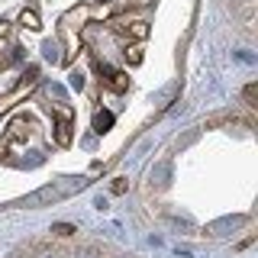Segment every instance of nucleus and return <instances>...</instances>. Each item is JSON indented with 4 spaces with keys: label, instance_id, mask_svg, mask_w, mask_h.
I'll return each mask as SVG.
<instances>
[{
    "label": "nucleus",
    "instance_id": "39448f33",
    "mask_svg": "<svg viewBox=\"0 0 258 258\" xmlns=\"http://www.w3.org/2000/svg\"><path fill=\"white\" fill-rule=\"evenodd\" d=\"M113 126V113L110 110H100L94 116V133H107V129Z\"/></svg>",
    "mask_w": 258,
    "mask_h": 258
},
{
    "label": "nucleus",
    "instance_id": "20e7f679",
    "mask_svg": "<svg viewBox=\"0 0 258 258\" xmlns=\"http://www.w3.org/2000/svg\"><path fill=\"white\" fill-rule=\"evenodd\" d=\"M168 181H171V165L152 168V184H158V187H168Z\"/></svg>",
    "mask_w": 258,
    "mask_h": 258
},
{
    "label": "nucleus",
    "instance_id": "0eeeda50",
    "mask_svg": "<svg viewBox=\"0 0 258 258\" xmlns=\"http://www.w3.org/2000/svg\"><path fill=\"white\" fill-rule=\"evenodd\" d=\"M20 23H23V26H26V29H42V26H39V16L32 13V10H23Z\"/></svg>",
    "mask_w": 258,
    "mask_h": 258
},
{
    "label": "nucleus",
    "instance_id": "7ed1b4c3",
    "mask_svg": "<svg viewBox=\"0 0 258 258\" xmlns=\"http://www.w3.org/2000/svg\"><path fill=\"white\" fill-rule=\"evenodd\" d=\"M242 223H245V216H223V220L210 223V226H207V232H213V236H226V232L239 229Z\"/></svg>",
    "mask_w": 258,
    "mask_h": 258
},
{
    "label": "nucleus",
    "instance_id": "423d86ee",
    "mask_svg": "<svg viewBox=\"0 0 258 258\" xmlns=\"http://www.w3.org/2000/svg\"><path fill=\"white\" fill-rule=\"evenodd\" d=\"M42 52H45V58L52 61V64L61 61V42H55V39H48V42L42 45Z\"/></svg>",
    "mask_w": 258,
    "mask_h": 258
},
{
    "label": "nucleus",
    "instance_id": "f03ea898",
    "mask_svg": "<svg viewBox=\"0 0 258 258\" xmlns=\"http://www.w3.org/2000/svg\"><path fill=\"white\" fill-rule=\"evenodd\" d=\"M100 75H103V84H107L110 91H116V94H123L129 87V75H126V71H116V68H110V64H100Z\"/></svg>",
    "mask_w": 258,
    "mask_h": 258
},
{
    "label": "nucleus",
    "instance_id": "f257e3e1",
    "mask_svg": "<svg viewBox=\"0 0 258 258\" xmlns=\"http://www.w3.org/2000/svg\"><path fill=\"white\" fill-rule=\"evenodd\" d=\"M87 181H81V177H64L61 184H45V187H39L36 194H29V197L20 200V207H48V204H58V200L71 197L75 190H81Z\"/></svg>",
    "mask_w": 258,
    "mask_h": 258
},
{
    "label": "nucleus",
    "instance_id": "4468645a",
    "mask_svg": "<svg viewBox=\"0 0 258 258\" xmlns=\"http://www.w3.org/2000/svg\"><path fill=\"white\" fill-rule=\"evenodd\" d=\"M48 258H55V255H48Z\"/></svg>",
    "mask_w": 258,
    "mask_h": 258
},
{
    "label": "nucleus",
    "instance_id": "f8f14e48",
    "mask_svg": "<svg viewBox=\"0 0 258 258\" xmlns=\"http://www.w3.org/2000/svg\"><path fill=\"white\" fill-rule=\"evenodd\" d=\"M245 100H248V107H255V84L245 87Z\"/></svg>",
    "mask_w": 258,
    "mask_h": 258
},
{
    "label": "nucleus",
    "instance_id": "1a4fd4ad",
    "mask_svg": "<svg viewBox=\"0 0 258 258\" xmlns=\"http://www.w3.org/2000/svg\"><path fill=\"white\" fill-rule=\"evenodd\" d=\"M126 58H129V61H133V64H139V61H142V48H139V45H133V48H126Z\"/></svg>",
    "mask_w": 258,
    "mask_h": 258
},
{
    "label": "nucleus",
    "instance_id": "6e6552de",
    "mask_svg": "<svg viewBox=\"0 0 258 258\" xmlns=\"http://www.w3.org/2000/svg\"><path fill=\"white\" fill-rule=\"evenodd\" d=\"M68 84L75 87V91H81V87H84V75H81V71H71V75H68Z\"/></svg>",
    "mask_w": 258,
    "mask_h": 258
},
{
    "label": "nucleus",
    "instance_id": "ddd939ff",
    "mask_svg": "<svg viewBox=\"0 0 258 258\" xmlns=\"http://www.w3.org/2000/svg\"><path fill=\"white\" fill-rule=\"evenodd\" d=\"M7 32H10V23H0V39H4Z\"/></svg>",
    "mask_w": 258,
    "mask_h": 258
},
{
    "label": "nucleus",
    "instance_id": "9d476101",
    "mask_svg": "<svg viewBox=\"0 0 258 258\" xmlns=\"http://www.w3.org/2000/svg\"><path fill=\"white\" fill-rule=\"evenodd\" d=\"M52 232H58V236H71V232H75V226H68V223H55V226H52Z\"/></svg>",
    "mask_w": 258,
    "mask_h": 258
},
{
    "label": "nucleus",
    "instance_id": "9b49d317",
    "mask_svg": "<svg viewBox=\"0 0 258 258\" xmlns=\"http://www.w3.org/2000/svg\"><path fill=\"white\" fill-rule=\"evenodd\" d=\"M75 258H100V252H97V248H91V245H87V248H81V252H78Z\"/></svg>",
    "mask_w": 258,
    "mask_h": 258
}]
</instances>
